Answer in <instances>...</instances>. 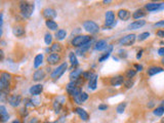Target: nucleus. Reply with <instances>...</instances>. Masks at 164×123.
I'll use <instances>...</instances> for the list:
<instances>
[{"mask_svg": "<svg viewBox=\"0 0 164 123\" xmlns=\"http://www.w3.org/2000/svg\"><path fill=\"white\" fill-rule=\"evenodd\" d=\"M12 33H14L15 36L21 38V37L25 36L26 30H25V28H24L23 26H21V25H17V26H15L14 28H12Z\"/></svg>", "mask_w": 164, "mask_h": 123, "instance_id": "10", "label": "nucleus"}, {"mask_svg": "<svg viewBox=\"0 0 164 123\" xmlns=\"http://www.w3.org/2000/svg\"><path fill=\"white\" fill-rule=\"evenodd\" d=\"M7 100L12 107H17L22 102V97L20 95H12L7 98Z\"/></svg>", "mask_w": 164, "mask_h": 123, "instance_id": "9", "label": "nucleus"}, {"mask_svg": "<svg viewBox=\"0 0 164 123\" xmlns=\"http://www.w3.org/2000/svg\"><path fill=\"white\" fill-rule=\"evenodd\" d=\"M134 68L136 69V71H139V72H141V71H143V66H141V65H139V64L134 65Z\"/></svg>", "mask_w": 164, "mask_h": 123, "instance_id": "45", "label": "nucleus"}, {"mask_svg": "<svg viewBox=\"0 0 164 123\" xmlns=\"http://www.w3.org/2000/svg\"><path fill=\"white\" fill-rule=\"evenodd\" d=\"M131 17V13H130L129 10L127 9H120L118 10V17L122 21H127V20L130 19Z\"/></svg>", "mask_w": 164, "mask_h": 123, "instance_id": "17", "label": "nucleus"}, {"mask_svg": "<svg viewBox=\"0 0 164 123\" xmlns=\"http://www.w3.org/2000/svg\"><path fill=\"white\" fill-rule=\"evenodd\" d=\"M123 82H124V77L122 75L115 76V77L111 78V80H110V84L112 86H119V85H121Z\"/></svg>", "mask_w": 164, "mask_h": 123, "instance_id": "15", "label": "nucleus"}, {"mask_svg": "<svg viewBox=\"0 0 164 123\" xmlns=\"http://www.w3.org/2000/svg\"><path fill=\"white\" fill-rule=\"evenodd\" d=\"M42 15H43V17H45L46 21H49V20H54L57 17V12L54 8L46 7L42 10Z\"/></svg>", "mask_w": 164, "mask_h": 123, "instance_id": "8", "label": "nucleus"}, {"mask_svg": "<svg viewBox=\"0 0 164 123\" xmlns=\"http://www.w3.org/2000/svg\"><path fill=\"white\" fill-rule=\"evenodd\" d=\"M74 111H75V113H76L77 115L80 117V119H82L83 121H87V120L89 119V115H88V113L84 110V109L77 107V108L74 109Z\"/></svg>", "mask_w": 164, "mask_h": 123, "instance_id": "12", "label": "nucleus"}, {"mask_svg": "<svg viewBox=\"0 0 164 123\" xmlns=\"http://www.w3.org/2000/svg\"><path fill=\"white\" fill-rule=\"evenodd\" d=\"M91 40L90 36L88 35H78V36L74 37L72 40V45L75 46V47H81L84 44H86L87 42H89Z\"/></svg>", "mask_w": 164, "mask_h": 123, "instance_id": "3", "label": "nucleus"}, {"mask_svg": "<svg viewBox=\"0 0 164 123\" xmlns=\"http://www.w3.org/2000/svg\"><path fill=\"white\" fill-rule=\"evenodd\" d=\"M66 36H67V32H66V30H64V29H61V30H57V32H55V38H57V40H63V39H65Z\"/></svg>", "mask_w": 164, "mask_h": 123, "instance_id": "29", "label": "nucleus"}, {"mask_svg": "<svg viewBox=\"0 0 164 123\" xmlns=\"http://www.w3.org/2000/svg\"><path fill=\"white\" fill-rule=\"evenodd\" d=\"M105 23L108 27L110 28H113V27L116 25V20H115V15L112 10H109V12H106L105 15Z\"/></svg>", "mask_w": 164, "mask_h": 123, "instance_id": "7", "label": "nucleus"}, {"mask_svg": "<svg viewBox=\"0 0 164 123\" xmlns=\"http://www.w3.org/2000/svg\"><path fill=\"white\" fill-rule=\"evenodd\" d=\"M67 68H68V64L67 63H63L62 65H60L59 67H57V69H54V71H52V78L54 80H57V79H59L60 77H61L62 75H63L64 73H65V71L67 70Z\"/></svg>", "mask_w": 164, "mask_h": 123, "instance_id": "5", "label": "nucleus"}, {"mask_svg": "<svg viewBox=\"0 0 164 123\" xmlns=\"http://www.w3.org/2000/svg\"><path fill=\"white\" fill-rule=\"evenodd\" d=\"M108 43H107V41L106 40H99V41L96 43V46H94V48L97 49V50H99V51H101V50H104V49H107L108 47Z\"/></svg>", "mask_w": 164, "mask_h": 123, "instance_id": "22", "label": "nucleus"}, {"mask_svg": "<svg viewBox=\"0 0 164 123\" xmlns=\"http://www.w3.org/2000/svg\"><path fill=\"white\" fill-rule=\"evenodd\" d=\"M37 122H38L37 118H32V119H31V121H30V123H37Z\"/></svg>", "mask_w": 164, "mask_h": 123, "instance_id": "49", "label": "nucleus"}, {"mask_svg": "<svg viewBox=\"0 0 164 123\" xmlns=\"http://www.w3.org/2000/svg\"><path fill=\"white\" fill-rule=\"evenodd\" d=\"M59 62H61V55L59 53H52L47 57V63L50 66L57 65Z\"/></svg>", "mask_w": 164, "mask_h": 123, "instance_id": "11", "label": "nucleus"}, {"mask_svg": "<svg viewBox=\"0 0 164 123\" xmlns=\"http://www.w3.org/2000/svg\"><path fill=\"white\" fill-rule=\"evenodd\" d=\"M149 36H150V33L149 32H144V33H142V34L139 35L137 39H139V41H144V40H146Z\"/></svg>", "mask_w": 164, "mask_h": 123, "instance_id": "39", "label": "nucleus"}, {"mask_svg": "<svg viewBox=\"0 0 164 123\" xmlns=\"http://www.w3.org/2000/svg\"><path fill=\"white\" fill-rule=\"evenodd\" d=\"M10 80H12V75L7 72H1L0 75V90L5 95L8 93L10 86Z\"/></svg>", "mask_w": 164, "mask_h": 123, "instance_id": "1", "label": "nucleus"}, {"mask_svg": "<svg viewBox=\"0 0 164 123\" xmlns=\"http://www.w3.org/2000/svg\"><path fill=\"white\" fill-rule=\"evenodd\" d=\"M69 59H70V62H71V64H72V66H77V65H78V60H77V57H76V55H75V52H70Z\"/></svg>", "mask_w": 164, "mask_h": 123, "instance_id": "32", "label": "nucleus"}, {"mask_svg": "<svg viewBox=\"0 0 164 123\" xmlns=\"http://www.w3.org/2000/svg\"><path fill=\"white\" fill-rule=\"evenodd\" d=\"M0 114H1V115H5V114H8L7 112H6V108L3 106V105H1V106H0Z\"/></svg>", "mask_w": 164, "mask_h": 123, "instance_id": "42", "label": "nucleus"}, {"mask_svg": "<svg viewBox=\"0 0 164 123\" xmlns=\"http://www.w3.org/2000/svg\"><path fill=\"white\" fill-rule=\"evenodd\" d=\"M45 24H46V27H47V28L49 29V30H52V31H55V30H57V28H59V25L55 23L54 21H52V20L46 21Z\"/></svg>", "mask_w": 164, "mask_h": 123, "instance_id": "28", "label": "nucleus"}, {"mask_svg": "<svg viewBox=\"0 0 164 123\" xmlns=\"http://www.w3.org/2000/svg\"><path fill=\"white\" fill-rule=\"evenodd\" d=\"M136 36L134 34H128L126 36H124L119 40V43L120 45H123V46H130L134 43L136 41Z\"/></svg>", "mask_w": 164, "mask_h": 123, "instance_id": "6", "label": "nucleus"}, {"mask_svg": "<svg viewBox=\"0 0 164 123\" xmlns=\"http://www.w3.org/2000/svg\"><path fill=\"white\" fill-rule=\"evenodd\" d=\"M134 79H127V81L124 82V85L126 86V88H130V87L134 86Z\"/></svg>", "mask_w": 164, "mask_h": 123, "instance_id": "40", "label": "nucleus"}, {"mask_svg": "<svg viewBox=\"0 0 164 123\" xmlns=\"http://www.w3.org/2000/svg\"><path fill=\"white\" fill-rule=\"evenodd\" d=\"M146 15V12L144 9H142V8H139V9H136V12L132 13V17H134V20H141L142 17H144Z\"/></svg>", "mask_w": 164, "mask_h": 123, "instance_id": "24", "label": "nucleus"}, {"mask_svg": "<svg viewBox=\"0 0 164 123\" xmlns=\"http://www.w3.org/2000/svg\"><path fill=\"white\" fill-rule=\"evenodd\" d=\"M125 107H126V103H120V104L117 106V109H116L117 113L122 114L124 112V110H125Z\"/></svg>", "mask_w": 164, "mask_h": 123, "instance_id": "35", "label": "nucleus"}, {"mask_svg": "<svg viewBox=\"0 0 164 123\" xmlns=\"http://www.w3.org/2000/svg\"><path fill=\"white\" fill-rule=\"evenodd\" d=\"M155 27H162V28H164V21H160L158 23H156L155 24Z\"/></svg>", "mask_w": 164, "mask_h": 123, "instance_id": "46", "label": "nucleus"}, {"mask_svg": "<svg viewBox=\"0 0 164 123\" xmlns=\"http://www.w3.org/2000/svg\"><path fill=\"white\" fill-rule=\"evenodd\" d=\"M0 53H1V61H3V51L0 50Z\"/></svg>", "mask_w": 164, "mask_h": 123, "instance_id": "50", "label": "nucleus"}, {"mask_svg": "<svg viewBox=\"0 0 164 123\" xmlns=\"http://www.w3.org/2000/svg\"><path fill=\"white\" fill-rule=\"evenodd\" d=\"M163 71H164V69L161 68V67L153 66V67H150V68L148 69V75H149V76H154V75H156V74H158V73L163 72Z\"/></svg>", "mask_w": 164, "mask_h": 123, "instance_id": "19", "label": "nucleus"}, {"mask_svg": "<svg viewBox=\"0 0 164 123\" xmlns=\"http://www.w3.org/2000/svg\"><path fill=\"white\" fill-rule=\"evenodd\" d=\"M158 55H161V57H164V47H161L158 49Z\"/></svg>", "mask_w": 164, "mask_h": 123, "instance_id": "47", "label": "nucleus"}, {"mask_svg": "<svg viewBox=\"0 0 164 123\" xmlns=\"http://www.w3.org/2000/svg\"><path fill=\"white\" fill-rule=\"evenodd\" d=\"M145 25H146V21H144V20H139V21H134V23L128 25L127 29L128 30H137V29L142 28V27L145 26Z\"/></svg>", "mask_w": 164, "mask_h": 123, "instance_id": "13", "label": "nucleus"}, {"mask_svg": "<svg viewBox=\"0 0 164 123\" xmlns=\"http://www.w3.org/2000/svg\"><path fill=\"white\" fill-rule=\"evenodd\" d=\"M83 28L90 34H97L99 30V27L94 21H85L83 23Z\"/></svg>", "mask_w": 164, "mask_h": 123, "instance_id": "4", "label": "nucleus"}, {"mask_svg": "<svg viewBox=\"0 0 164 123\" xmlns=\"http://www.w3.org/2000/svg\"><path fill=\"white\" fill-rule=\"evenodd\" d=\"M90 46H91V40H90L89 42H87L86 44H84L83 46H81V47H79L78 49H77V53L82 55L86 50H88V49H89Z\"/></svg>", "mask_w": 164, "mask_h": 123, "instance_id": "27", "label": "nucleus"}, {"mask_svg": "<svg viewBox=\"0 0 164 123\" xmlns=\"http://www.w3.org/2000/svg\"><path fill=\"white\" fill-rule=\"evenodd\" d=\"M94 75V73H92L91 71H86V72L82 73V77H83V79H85V80H87V79L89 80Z\"/></svg>", "mask_w": 164, "mask_h": 123, "instance_id": "36", "label": "nucleus"}, {"mask_svg": "<svg viewBox=\"0 0 164 123\" xmlns=\"http://www.w3.org/2000/svg\"><path fill=\"white\" fill-rule=\"evenodd\" d=\"M161 3H156V2H152V3H148L146 4L145 8L148 12H155V10L160 9Z\"/></svg>", "mask_w": 164, "mask_h": 123, "instance_id": "21", "label": "nucleus"}, {"mask_svg": "<svg viewBox=\"0 0 164 123\" xmlns=\"http://www.w3.org/2000/svg\"><path fill=\"white\" fill-rule=\"evenodd\" d=\"M30 93L32 95H39L43 91V85L42 84H36V85L31 86L30 88Z\"/></svg>", "mask_w": 164, "mask_h": 123, "instance_id": "16", "label": "nucleus"}, {"mask_svg": "<svg viewBox=\"0 0 164 123\" xmlns=\"http://www.w3.org/2000/svg\"><path fill=\"white\" fill-rule=\"evenodd\" d=\"M136 71L134 70V69H129V70L126 71V78L127 79H132V78L136 76Z\"/></svg>", "mask_w": 164, "mask_h": 123, "instance_id": "33", "label": "nucleus"}, {"mask_svg": "<svg viewBox=\"0 0 164 123\" xmlns=\"http://www.w3.org/2000/svg\"><path fill=\"white\" fill-rule=\"evenodd\" d=\"M82 73L83 72H82L81 69H77V70H74V71H72V72L70 73L69 78L71 79V81H78V80L81 78Z\"/></svg>", "mask_w": 164, "mask_h": 123, "instance_id": "14", "label": "nucleus"}, {"mask_svg": "<svg viewBox=\"0 0 164 123\" xmlns=\"http://www.w3.org/2000/svg\"><path fill=\"white\" fill-rule=\"evenodd\" d=\"M112 50H113V45H109V46H108V47H107V50H106V52L104 53V55H102V57L99 59V62L102 63V62L106 61V60H107L108 57H110V53L112 52Z\"/></svg>", "mask_w": 164, "mask_h": 123, "instance_id": "25", "label": "nucleus"}, {"mask_svg": "<svg viewBox=\"0 0 164 123\" xmlns=\"http://www.w3.org/2000/svg\"><path fill=\"white\" fill-rule=\"evenodd\" d=\"M88 85H89L90 89H96L97 88V74H94V75L89 79Z\"/></svg>", "mask_w": 164, "mask_h": 123, "instance_id": "26", "label": "nucleus"}, {"mask_svg": "<svg viewBox=\"0 0 164 123\" xmlns=\"http://www.w3.org/2000/svg\"><path fill=\"white\" fill-rule=\"evenodd\" d=\"M156 34L158 37H164V30H158Z\"/></svg>", "mask_w": 164, "mask_h": 123, "instance_id": "43", "label": "nucleus"}, {"mask_svg": "<svg viewBox=\"0 0 164 123\" xmlns=\"http://www.w3.org/2000/svg\"><path fill=\"white\" fill-rule=\"evenodd\" d=\"M73 98H74V102L76 103V104L80 105V104H82V103L85 102V100H87V98H88V95L86 92H81L79 95H77V97H74Z\"/></svg>", "mask_w": 164, "mask_h": 123, "instance_id": "20", "label": "nucleus"}, {"mask_svg": "<svg viewBox=\"0 0 164 123\" xmlns=\"http://www.w3.org/2000/svg\"><path fill=\"white\" fill-rule=\"evenodd\" d=\"M44 123H49V122H44Z\"/></svg>", "mask_w": 164, "mask_h": 123, "instance_id": "54", "label": "nucleus"}, {"mask_svg": "<svg viewBox=\"0 0 164 123\" xmlns=\"http://www.w3.org/2000/svg\"><path fill=\"white\" fill-rule=\"evenodd\" d=\"M143 52H144L143 49H141V50H139V52H137V55H136V59H137V60L141 59V57H142V55H143Z\"/></svg>", "mask_w": 164, "mask_h": 123, "instance_id": "48", "label": "nucleus"}, {"mask_svg": "<svg viewBox=\"0 0 164 123\" xmlns=\"http://www.w3.org/2000/svg\"><path fill=\"white\" fill-rule=\"evenodd\" d=\"M62 103H60L59 100H57V102H54V112L55 113H60V112H61V110H62Z\"/></svg>", "mask_w": 164, "mask_h": 123, "instance_id": "37", "label": "nucleus"}, {"mask_svg": "<svg viewBox=\"0 0 164 123\" xmlns=\"http://www.w3.org/2000/svg\"><path fill=\"white\" fill-rule=\"evenodd\" d=\"M99 110H101V111L107 110V109H108V106H107V105L102 104V105H99Z\"/></svg>", "mask_w": 164, "mask_h": 123, "instance_id": "44", "label": "nucleus"}, {"mask_svg": "<svg viewBox=\"0 0 164 123\" xmlns=\"http://www.w3.org/2000/svg\"><path fill=\"white\" fill-rule=\"evenodd\" d=\"M12 123H21V122H20L19 120H15V121H12Z\"/></svg>", "mask_w": 164, "mask_h": 123, "instance_id": "52", "label": "nucleus"}, {"mask_svg": "<svg viewBox=\"0 0 164 123\" xmlns=\"http://www.w3.org/2000/svg\"><path fill=\"white\" fill-rule=\"evenodd\" d=\"M161 64H162L163 66H164V57H162V60H161Z\"/></svg>", "mask_w": 164, "mask_h": 123, "instance_id": "51", "label": "nucleus"}, {"mask_svg": "<svg viewBox=\"0 0 164 123\" xmlns=\"http://www.w3.org/2000/svg\"><path fill=\"white\" fill-rule=\"evenodd\" d=\"M153 113H154V115H156V116H162L164 114V107L163 106L158 107V108L155 109Z\"/></svg>", "mask_w": 164, "mask_h": 123, "instance_id": "34", "label": "nucleus"}, {"mask_svg": "<svg viewBox=\"0 0 164 123\" xmlns=\"http://www.w3.org/2000/svg\"><path fill=\"white\" fill-rule=\"evenodd\" d=\"M44 41H45V43L47 44V45L52 43V36L49 33H46L45 34V36H44Z\"/></svg>", "mask_w": 164, "mask_h": 123, "instance_id": "38", "label": "nucleus"}, {"mask_svg": "<svg viewBox=\"0 0 164 123\" xmlns=\"http://www.w3.org/2000/svg\"><path fill=\"white\" fill-rule=\"evenodd\" d=\"M8 119H9V115H8V114H5V115H1V122L2 123L6 122Z\"/></svg>", "mask_w": 164, "mask_h": 123, "instance_id": "41", "label": "nucleus"}, {"mask_svg": "<svg viewBox=\"0 0 164 123\" xmlns=\"http://www.w3.org/2000/svg\"><path fill=\"white\" fill-rule=\"evenodd\" d=\"M78 87V84H77L76 81H71L70 83L67 84V86H66V89H67V92L69 93V95H72L73 91L75 90V89Z\"/></svg>", "mask_w": 164, "mask_h": 123, "instance_id": "23", "label": "nucleus"}, {"mask_svg": "<svg viewBox=\"0 0 164 123\" xmlns=\"http://www.w3.org/2000/svg\"><path fill=\"white\" fill-rule=\"evenodd\" d=\"M62 50H63V47H62V44L60 43H54L52 45V47H50V51L52 52H54V53H60L62 52Z\"/></svg>", "mask_w": 164, "mask_h": 123, "instance_id": "30", "label": "nucleus"}, {"mask_svg": "<svg viewBox=\"0 0 164 123\" xmlns=\"http://www.w3.org/2000/svg\"><path fill=\"white\" fill-rule=\"evenodd\" d=\"M20 12L24 17H29L34 12V3L31 2H21L20 3Z\"/></svg>", "mask_w": 164, "mask_h": 123, "instance_id": "2", "label": "nucleus"}, {"mask_svg": "<svg viewBox=\"0 0 164 123\" xmlns=\"http://www.w3.org/2000/svg\"><path fill=\"white\" fill-rule=\"evenodd\" d=\"M42 63H43V55H37L34 59V67L38 68L39 66H41Z\"/></svg>", "mask_w": 164, "mask_h": 123, "instance_id": "31", "label": "nucleus"}, {"mask_svg": "<svg viewBox=\"0 0 164 123\" xmlns=\"http://www.w3.org/2000/svg\"><path fill=\"white\" fill-rule=\"evenodd\" d=\"M161 123H164V118H162V119H161Z\"/></svg>", "mask_w": 164, "mask_h": 123, "instance_id": "53", "label": "nucleus"}, {"mask_svg": "<svg viewBox=\"0 0 164 123\" xmlns=\"http://www.w3.org/2000/svg\"><path fill=\"white\" fill-rule=\"evenodd\" d=\"M45 78V72L44 70H37L33 74V80L34 81H41Z\"/></svg>", "mask_w": 164, "mask_h": 123, "instance_id": "18", "label": "nucleus"}]
</instances>
